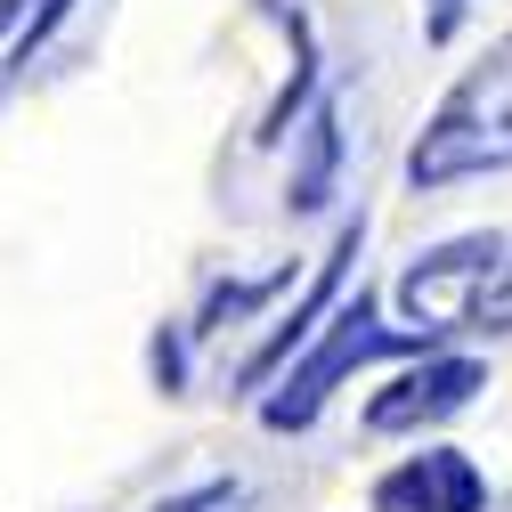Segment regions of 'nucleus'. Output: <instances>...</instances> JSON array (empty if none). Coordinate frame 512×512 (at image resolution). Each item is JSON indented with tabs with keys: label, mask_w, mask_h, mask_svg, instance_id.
Returning a JSON list of instances; mask_svg holds the SVG:
<instances>
[{
	"label": "nucleus",
	"mask_w": 512,
	"mask_h": 512,
	"mask_svg": "<svg viewBox=\"0 0 512 512\" xmlns=\"http://www.w3.org/2000/svg\"><path fill=\"white\" fill-rule=\"evenodd\" d=\"M496 171H512V33L488 41V57L423 114V131L407 147L415 196H439V187H464V179H496Z\"/></svg>",
	"instance_id": "obj_1"
},
{
	"label": "nucleus",
	"mask_w": 512,
	"mask_h": 512,
	"mask_svg": "<svg viewBox=\"0 0 512 512\" xmlns=\"http://www.w3.org/2000/svg\"><path fill=\"white\" fill-rule=\"evenodd\" d=\"M399 317L439 342V334H512V228H472L415 252L399 277Z\"/></svg>",
	"instance_id": "obj_2"
},
{
	"label": "nucleus",
	"mask_w": 512,
	"mask_h": 512,
	"mask_svg": "<svg viewBox=\"0 0 512 512\" xmlns=\"http://www.w3.org/2000/svg\"><path fill=\"white\" fill-rule=\"evenodd\" d=\"M415 350H431V342H423L415 326H382V317H374V293L334 301V326L309 334V342L285 358V374L261 391V431H277V439L309 431L358 366H374V358H415Z\"/></svg>",
	"instance_id": "obj_3"
},
{
	"label": "nucleus",
	"mask_w": 512,
	"mask_h": 512,
	"mask_svg": "<svg viewBox=\"0 0 512 512\" xmlns=\"http://www.w3.org/2000/svg\"><path fill=\"white\" fill-rule=\"evenodd\" d=\"M480 391H488V366H480V358H464V350H415V366L391 382V391H374L366 431H382V439L431 431V423H447V415H464Z\"/></svg>",
	"instance_id": "obj_4"
},
{
	"label": "nucleus",
	"mask_w": 512,
	"mask_h": 512,
	"mask_svg": "<svg viewBox=\"0 0 512 512\" xmlns=\"http://www.w3.org/2000/svg\"><path fill=\"white\" fill-rule=\"evenodd\" d=\"M358 252H366V212L334 228V244H326V261H317V277H309V285L293 293V309H285L277 326H269L261 342H252V358L236 366V391H269V382L285 374V358H293V350H301V342L317 334V317H326V309L342 301V277L358 269Z\"/></svg>",
	"instance_id": "obj_5"
},
{
	"label": "nucleus",
	"mask_w": 512,
	"mask_h": 512,
	"mask_svg": "<svg viewBox=\"0 0 512 512\" xmlns=\"http://www.w3.org/2000/svg\"><path fill=\"white\" fill-rule=\"evenodd\" d=\"M480 504H488V480L464 447H423L374 480V512H480Z\"/></svg>",
	"instance_id": "obj_6"
},
{
	"label": "nucleus",
	"mask_w": 512,
	"mask_h": 512,
	"mask_svg": "<svg viewBox=\"0 0 512 512\" xmlns=\"http://www.w3.org/2000/svg\"><path fill=\"white\" fill-rule=\"evenodd\" d=\"M293 179H285V212H326L334 187H342V155H350V131H342V98H309V114L293 122Z\"/></svg>",
	"instance_id": "obj_7"
},
{
	"label": "nucleus",
	"mask_w": 512,
	"mask_h": 512,
	"mask_svg": "<svg viewBox=\"0 0 512 512\" xmlns=\"http://www.w3.org/2000/svg\"><path fill=\"white\" fill-rule=\"evenodd\" d=\"M261 9L285 25L293 74H285V90L269 98V114H261V131H252V147H285V139H293V122H301L309 98H317V25H309V0H261Z\"/></svg>",
	"instance_id": "obj_8"
},
{
	"label": "nucleus",
	"mask_w": 512,
	"mask_h": 512,
	"mask_svg": "<svg viewBox=\"0 0 512 512\" xmlns=\"http://www.w3.org/2000/svg\"><path fill=\"white\" fill-rule=\"evenodd\" d=\"M293 277H301L293 261H285V269H269V277H220V285L204 293V309L187 317V334H196V342H212L220 326H244L252 309H269L277 293H293Z\"/></svg>",
	"instance_id": "obj_9"
},
{
	"label": "nucleus",
	"mask_w": 512,
	"mask_h": 512,
	"mask_svg": "<svg viewBox=\"0 0 512 512\" xmlns=\"http://www.w3.org/2000/svg\"><path fill=\"white\" fill-rule=\"evenodd\" d=\"M236 504H244V480H204V488H179L147 512H236Z\"/></svg>",
	"instance_id": "obj_10"
},
{
	"label": "nucleus",
	"mask_w": 512,
	"mask_h": 512,
	"mask_svg": "<svg viewBox=\"0 0 512 512\" xmlns=\"http://www.w3.org/2000/svg\"><path fill=\"white\" fill-rule=\"evenodd\" d=\"M187 342H196L187 326H163L155 334V382H163V391H187Z\"/></svg>",
	"instance_id": "obj_11"
},
{
	"label": "nucleus",
	"mask_w": 512,
	"mask_h": 512,
	"mask_svg": "<svg viewBox=\"0 0 512 512\" xmlns=\"http://www.w3.org/2000/svg\"><path fill=\"white\" fill-rule=\"evenodd\" d=\"M464 9H472V0H423V41H456Z\"/></svg>",
	"instance_id": "obj_12"
},
{
	"label": "nucleus",
	"mask_w": 512,
	"mask_h": 512,
	"mask_svg": "<svg viewBox=\"0 0 512 512\" xmlns=\"http://www.w3.org/2000/svg\"><path fill=\"white\" fill-rule=\"evenodd\" d=\"M33 17V0H0V33H9V25H25Z\"/></svg>",
	"instance_id": "obj_13"
},
{
	"label": "nucleus",
	"mask_w": 512,
	"mask_h": 512,
	"mask_svg": "<svg viewBox=\"0 0 512 512\" xmlns=\"http://www.w3.org/2000/svg\"><path fill=\"white\" fill-rule=\"evenodd\" d=\"M496 512H512V496H496Z\"/></svg>",
	"instance_id": "obj_14"
}]
</instances>
